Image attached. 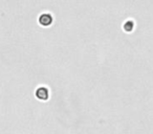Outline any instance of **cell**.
Here are the masks:
<instances>
[{
    "mask_svg": "<svg viewBox=\"0 0 153 134\" xmlns=\"http://www.w3.org/2000/svg\"><path fill=\"white\" fill-rule=\"evenodd\" d=\"M135 24H134V22L132 21V20H127V21L124 22L123 24V30H125L126 33H131L132 30H134V27H135Z\"/></svg>",
    "mask_w": 153,
    "mask_h": 134,
    "instance_id": "cell-3",
    "label": "cell"
},
{
    "mask_svg": "<svg viewBox=\"0 0 153 134\" xmlns=\"http://www.w3.org/2000/svg\"><path fill=\"white\" fill-rule=\"evenodd\" d=\"M36 96L41 101H46L49 98V91L46 87H39L36 90Z\"/></svg>",
    "mask_w": 153,
    "mask_h": 134,
    "instance_id": "cell-2",
    "label": "cell"
},
{
    "mask_svg": "<svg viewBox=\"0 0 153 134\" xmlns=\"http://www.w3.org/2000/svg\"><path fill=\"white\" fill-rule=\"evenodd\" d=\"M38 22L41 26L47 27V26L51 25V23L53 22V15L49 13H42L39 15Z\"/></svg>",
    "mask_w": 153,
    "mask_h": 134,
    "instance_id": "cell-1",
    "label": "cell"
}]
</instances>
